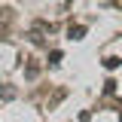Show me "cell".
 <instances>
[{
	"mask_svg": "<svg viewBox=\"0 0 122 122\" xmlns=\"http://www.w3.org/2000/svg\"><path fill=\"white\" fill-rule=\"evenodd\" d=\"M0 98H3V101H12V98H15V89H12V86H3V89H0Z\"/></svg>",
	"mask_w": 122,
	"mask_h": 122,
	"instance_id": "1",
	"label": "cell"
},
{
	"mask_svg": "<svg viewBox=\"0 0 122 122\" xmlns=\"http://www.w3.org/2000/svg\"><path fill=\"white\" fill-rule=\"evenodd\" d=\"M82 34H86V28L76 25V28H70V40H82Z\"/></svg>",
	"mask_w": 122,
	"mask_h": 122,
	"instance_id": "2",
	"label": "cell"
},
{
	"mask_svg": "<svg viewBox=\"0 0 122 122\" xmlns=\"http://www.w3.org/2000/svg\"><path fill=\"white\" fill-rule=\"evenodd\" d=\"M122 61L116 58V55H110V58H104V67H110V70H113V67H119Z\"/></svg>",
	"mask_w": 122,
	"mask_h": 122,
	"instance_id": "3",
	"label": "cell"
}]
</instances>
